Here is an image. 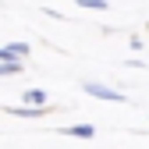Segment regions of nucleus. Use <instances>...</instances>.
Returning <instances> with one entry per match:
<instances>
[{
	"mask_svg": "<svg viewBox=\"0 0 149 149\" xmlns=\"http://www.w3.org/2000/svg\"><path fill=\"white\" fill-rule=\"evenodd\" d=\"M85 92L92 100H107V103H128V96L121 89H110V85H103V82H85Z\"/></svg>",
	"mask_w": 149,
	"mask_h": 149,
	"instance_id": "f257e3e1",
	"label": "nucleus"
},
{
	"mask_svg": "<svg viewBox=\"0 0 149 149\" xmlns=\"http://www.w3.org/2000/svg\"><path fill=\"white\" fill-rule=\"evenodd\" d=\"M29 57V43H7L0 46V61H25Z\"/></svg>",
	"mask_w": 149,
	"mask_h": 149,
	"instance_id": "f03ea898",
	"label": "nucleus"
},
{
	"mask_svg": "<svg viewBox=\"0 0 149 149\" xmlns=\"http://www.w3.org/2000/svg\"><path fill=\"white\" fill-rule=\"evenodd\" d=\"M22 100H25V107H36V110H46V89H25L22 92Z\"/></svg>",
	"mask_w": 149,
	"mask_h": 149,
	"instance_id": "7ed1b4c3",
	"label": "nucleus"
},
{
	"mask_svg": "<svg viewBox=\"0 0 149 149\" xmlns=\"http://www.w3.org/2000/svg\"><path fill=\"white\" fill-rule=\"evenodd\" d=\"M61 132L68 139H96V128L92 124H68V128H61Z\"/></svg>",
	"mask_w": 149,
	"mask_h": 149,
	"instance_id": "20e7f679",
	"label": "nucleus"
},
{
	"mask_svg": "<svg viewBox=\"0 0 149 149\" xmlns=\"http://www.w3.org/2000/svg\"><path fill=\"white\" fill-rule=\"evenodd\" d=\"M25 71V61H0V78H14Z\"/></svg>",
	"mask_w": 149,
	"mask_h": 149,
	"instance_id": "39448f33",
	"label": "nucleus"
},
{
	"mask_svg": "<svg viewBox=\"0 0 149 149\" xmlns=\"http://www.w3.org/2000/svg\"><path fill=\"white\" fill-rule=\"evenodd\" d=\"M11 114H18V117H43L46 110H36V107H11Z\"/></svg>",
	"mask_w": 149,
	"mask_h": 149,
	"instance_id": "423d86ee",
	"label": "nucleus"
},
{
	"mask_svg": "<svg viewBox=\"0 0 149 149\" xmlns=\"http://www.w3.org/2000/svg\"><path fill=\"white\" fill-rule=\"evenodd\" d=\"M85 11H107V0H78Z\"/></svg>",
	"mask_w": 149,
	"mask_h": 149,
	"instance_id": "0eeeda50",
	"label": "nucleus"
}]
</instances>
